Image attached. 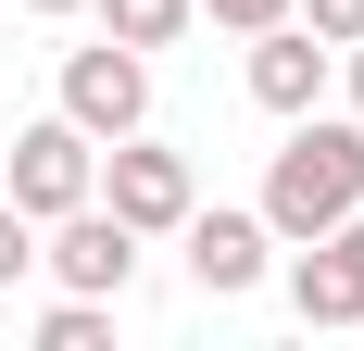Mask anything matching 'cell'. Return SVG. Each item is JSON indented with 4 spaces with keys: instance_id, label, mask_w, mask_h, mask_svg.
<instances>
[{
    "instance_id": "6da1fadb",
    "label": "cell",
    "mask_w": 364,
    "mask_h": 351,
    "mask_svg": "<svg viewBox=\"0 0 364 351\" xmlns=\"http://www.w3.org/2000/svg\"><path fill=\"white\" fill-rule=\"evenodd\" d=\"M364 201V126L352 113H289V151H277V163H264V226H277V239H327L339 213Z\"/></svg>"
},
{
    "instance_id": "7a4b0ae2",
    "label": "cell",
    "mask_w": 364,
    "mask_h": 351,
    "mask_svg": "<svg viewBox=\"0 0 364 351\" xmlns=\"http://www.w3.org/2000/svg\"><path fill=\"white\" fill-rule=\"evenodd\" d=\"M101 151H113V163H101V188H88V201H113L139 239H176V213L201 201V188H188V151H151L139 126H126V139H101Z\"/></svg>"
},
{
    "instance_id": "3957f363",
    "label": "cell",
    "mask_w": 364,
    "mask_h": 351,
    "mask_svg": "<svg viewBox=\"0 0 364 351\" xmlns=\"http://www.w3.org/2000/svg\"><path fill=\"white\" fill-rule=\"evenodd\" d=\"M63 126H88V139H126V126H151V50H126V38H101V50H63Z\"/></svg>"
},
{
    "instance_id": "277c9868",
    "label": "cell",
    "mask_w": 364,
    "mask_h": 351,
    "mask_svg": "<svg viewBox=\"0 0 364 351\" xmlns=\"http://www.w3.org/2000/svg\"><path fill=\"white\" fill-rule=\"evenodd\" d=\"M88 188H101V139H88V126H63V113H50V126H26V139H13V213H26V226L75 213Z\"/></svg>"
},
{
    "instance_id": "5b68a950",
    "label": "cell",
    "mask_w": 364,
    "mask_h": 351,
    "mask_svg": "<svg viewBox=\"0 0 364 351\" xmlns=\"http://www.w3.org/2000/svg\"><path fill=\"white\" fill-rule=\"evenodd\" d=\"M63 288H88V301H126V276H139V226L113 201H75V213H50V251H38Z\"/></svg>"
},
{
    "instance_id": "8992f818",
    "label": "cell",
    "mask_w": 364,
    "mask_h": 351,
    "mask_svg": "<svg viewBox=\"0 0 364 351\" xmlns=\"http://www.w3.org/2000/svg\"><path fill=\"white\" fill-rule=\"evenodd\" d=\"M176 239H188V288H201V301H239V288H264V251H277V226H264V213H201L188 201L176 213Z\"/></svg>"
},
{
    "instance_id": "52a82bcc",
    "label": "cell",
    "mask_w": 364,
    "mask_h": 351,
    "mask_svg": "<svg viewBox=\"0 0 364 351\" xmlns=\"http://www.w3.org/2000/svg\"><path fill=\"white\" fill-rule=\"evenodd\" d=\"M289 314H301V326H364V201L339 213L327 239H301V264H289Z\"/></svg>"
},
{
    "instance_id": "ba28073f",
    "label": "cell",
    "mask_w": 364,
    "mask_h": 351,
    "mask_svg": "<svg viewBox=\"0 0 364 351\" xmlns=\"http://www.w3.org/2000/svg\"><path fill=\"white\" fill-rule=\"evenodd\" d=\"M327 63H339V50L301 26V13L252 26V101H264V113H314V101H327Z\"/></svg>"
},
{
    "instance_id": "9c48e42d",
    "label": "cell",
    "mask_w": 364,
    "mask_h": 351,
    "mask_svg": "<svg viewBox=\"0 0 364 351\" xmlns=\"http://www.w3.org/2000/svg\"><path fill=\"white\" fill-rule=\"evenodd\" d=\"M101 26L126 38V50H176V38H188V0H101Z\"/></svg>"
},
{
    "instance_id": "30bf717a",
    "label": "cell",
    "mask_w": 364,
    "mask_h": 351,
    "mask_svg": "<svg viewBox=\"0 0 364 351\" xmlns=\"http://www.w3.org/2000/svg\"><path fill=\"white\" fill-rule=\"evenodd\" d=\"M101 339H113V314L88 301V288H63V301L38 314V351H101Z\"/></svg>"
},
{
    "instance_id": "8fae6325",
    "label": "cell",
    "mask_w": 364,
    "mask_h": 351,
    "mask_svg": "<svg viewBox=\"0 0 364 351\" xmlns=\"http://www.w3.org/2000/svg\"><path fill=\"white\" fill-rule=\"evenodd\" d=\"M289 13L327 38V50H352V38H364V0H289Z\"/></svg>"
},
{
    "instance_id": "7c38bea8",
    "label": "cell",
    "mask_w": 364,
    "mask_h": 351,
    "mask_svg": "<svg viewBox=\"0 0 364 351\" xmlns=\"http://www.w3.org/2000/svg\"><path fill=\"white\" fill-rule=\"evenodd\" d=\"M26 264H38V226H26V213H13V201H0V288L26 276Z\"/></svg>"
},
{
    "instance_id": "4fadbf2b",
    "label": "cell",
    "mask_w": 364,
    "mask_h": 351,
    "mask_svg": "<svg viewBox=\"0 0 364 351\" xmlns=\"http://www.w3.org/2000/svg\"><path fill=\"white\" fill-rule=\"evenodd\" d=\"M188 13H214V26H239V38H252V26H277L289 0H188Z\"/></svg>"
},
{
    "instance_id": "5bb4252c",
    "label": "cell",
    "mask_w": 364,
    "mask_h": 351,
    "mask_svg": "<svg viewBox=\"0 0 364 351\" xmlns=\"http://www.w3.org/2000/svg\"><path fill=\"white\" fill-rule=\"evenodd\" d=\"M352 126H364V38H352Z\"/></svg>"
},
{
    "instance_id": "9a60e30c",
    "label": "cell",
    "mask_w": 364,
    "mask_h": 351,
    "mask_svg": "<svg viewBox=\"0 0 364 351\" xmlns=\"http://www.w3.org/2000/svg\"><path fill=\"white\" fill-rule=\"evenodd\" d=\"M26 13H88V0H26Z\"/></svg>"
}]
</instances>
